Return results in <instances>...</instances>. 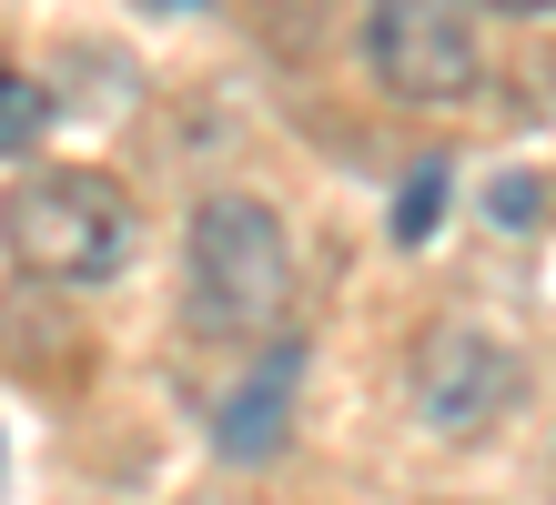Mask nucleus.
I'll list each match as a JSON object with an SVG mask.
<instances>
[{"mask_svg":"<svg viewBox=\"0 0 556 505\" xmlns=\"http://www.w3.org/2000/svg\"><path fill=\"white\" fill-rule=\"evenodd\" d=\"M527 394V354L485 324H435L415 344V415L435 434H485L496 415H516Z\"/></svg>","mask_w":556,"mask_h":505,"instance_id":"nucleus-4","label":"nucleus"},{"mask_svg":"<svg viewBox=\"0 0 556 505\" xmlns=\"http://www.w3.org/2000/svg\"><path fill=\"white\" fill-rule=\"evenodd\" d=\"M476 61L485 51L466 0H365V72L395 101H466Z\"/></svg>","mask_w":556,"mask_h":505,"instance_id":"nucleus-3","label":"nucleus"},{"mask_svg":"<svg viewBox=\"0 0 556 505\" xmlns=\"http://www.w3.org/2000/svg\"><path fill=\"white\" fill-rule=\"evenodd\" d=\"M536 202H546L536 182H496V213H506V223H536Z\"/></svg>","mask_w":556,"mask_h":505,"instance_id":"nucleus-8","label":"nucleus"},{"mask_svg":"<svg viewBox=\"0 0 556 505\" xmlns=\"http://www.w3.org/2000/svg\"><path fill=\"white\" fill-rule=\"evenodd\" d=\"M132 202L112 173H81V162H41L0 192V253L21 263L30 283H112L132 263Z\"/></svg>","mask_w":556,"mask_h":505,"instance_id":"nucleus-2","label":"nucleus"},{"mask_svg":"<svg viewBox=\"0 0 556 505\" xmlns=\"http://www.w3.org/2000/svg\"><path fill=\"white\" fill-rule=\"evenodd\" d=\"M466 11H496V21H546L556 0H466Z\"/></svg>","mask_w":556,"mask_h":505,"instance_id":"nucleus-9","label":"nucleus"},{"mask_svg":"<svg viewBox=\"0 0 556 505\" xmlns=\"http://www.w3.org/2000/svg\"><path fill=\"white\" fill-rule=\"evenodd\" d=\"M293 384H304V333H264V344H253V364H243V384L223 394L213 445L233 455V465L283 455V434H293Z\"/></svg>","mask_w":556,"mask_h":505,"instance_id":"nucleus-5","label":"nucleus"},{"mask_svg":"<svg viewBox=\"0 0 556 505\" xmlns=\"http://www.w3.org/2000/svg\"><path fill=\"white\" fill-rule=\"evenodd\" d=\"M435 202H445V162H415V182L395 192V243H425V232H435Z\"/></svg>","mask_w":556,"mask_h":505,"instance_id":"nucleus-7","label":"nucleus"},{"mask_svg":"<svg viewBox=\"0 0 556 505\" xmlns=\"http://www.w3.org/2000/svg\"><path fill=\"white\" fill-rule=\"evenodd\" d=\"M293 314V232L274 202L213 192L182 223V324L203 344H264Z\"/></svg>","mask_w":556,"mask_h":505,"instance_id":"nucleus-1","label":"nucleus"},{"mask_svg":"<svg viewBox=\"0 0 556 505\" xmlns=\"http://www.w3.org/2000/svg\"><path fill=\"white\" fill-rule=\"evenodd\" d=\"M51 112H61V101L30 81V72H11V61H0V162H30V152H41Z\"/></svg>","mask_w":556,"mask_h":505,"instance_id":"nucleus-6","label":"nucleus"}]
</instances>
